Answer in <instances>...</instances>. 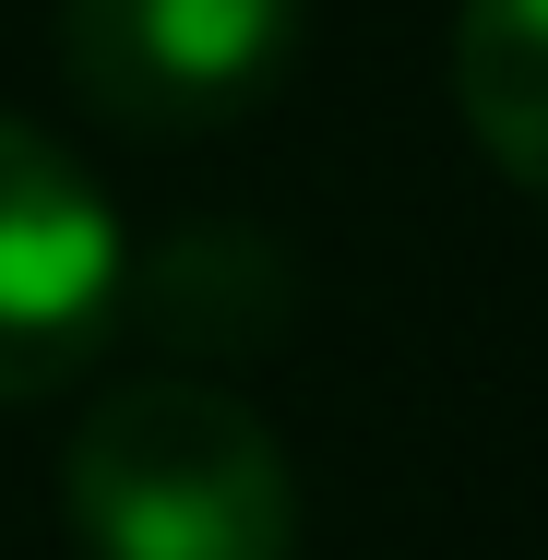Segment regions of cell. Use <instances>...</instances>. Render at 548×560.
I'll use <instances>...</instances> for the list:
<instances>
[{"mask_svg":"<svg viewBox=\"0 0 548 560\" xmlns=\"http://www.w3.org/2000/svg\"><path fill=\"white\" fill-rule=\"evenodd\" d=\"M60 501L84 560H299V477L275 430L203 370H143L96 394L60 453Z\"/></svg>","mask_w":548,"mask_h":560,"instance_id":"cell-1","label":"cell"},{"mask_svg":"<svg viewBox=\"0 0 548 560\" xmlns=\"http://www.w3.org/2000/svg\"><path fill=\"white\" fill-rule=\"evenodd\" d=\"M299 24L311 0H60V60L96 119L179 143L263 108L299 60Z\"/></svg>","mask_w":548,"mask_h":560,"instance_id":"cell-2","label":"cell"},{"mask_svg":"<svg viewBox=\"0 0 548 560\" xmlns=\"http://www.w3.org/2000/svg\"><path fill=\"white\" fill-rule=\"evenodd\" d=\"M108 323H119V215L48 131L0 119V406L72 382Z\"/></svg>","mask_w":548,"mask_h":560,"instance_id":"cell-3","label":"cell"},{"mask_svg":"<svg viewBox=\"0 0 548 560\" xmlns=\"http://www.w3.org/2000/svg\"><path fill=\"white\" fill-rule=\"evenodd\" d=\"M453 108L501 179L548 203V0H465L453 12Z\"/></svg>","mask_w":548,"mask_h":560,"instance_id":"cell-4","label":"cell"},{"mask_svg":"<svg viewBox=\"0 0 548 560\" xmlns=\"http://www.w3.org/2000/svg\"><path fill=\"white\" fill-rule=\"evenodd\" d=\"M238 275H263V250L250 238H179L167 262H155V323L179 346H250V335H275V323H250L226 287Z\"/></svg>","mask_w":548,"mask_h":560,"instance_id":"cell-5","label":"cell"}]
</instances>
